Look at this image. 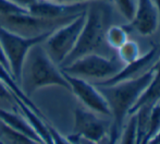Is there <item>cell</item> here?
I'll list each match as a JSON object with an SVG mask.
<instances>
[{
  "instance_id": "20",
  "label": "cell",
  "mask_w": 160,
  "mask_h": 144,
  "mask_svg": "<svg viewBox=\"0 0 160 144\" xmlns=\"http://www.w3.org/2000/svg\"><path fill=\"white\" fill-rule=\"evenodd\" d=\"M119 136H120V134L118 132H116L113 129H110L108 136H105L99 142H92V141L85 140V139L82 138H76V136H68L67 138L75 144H117L119 140Z\"/></svg>"
},
{
  "instance_id": "6",
  "label": "cell",
  "mask_w": 160,
  "mask_h": 144,
  "mask_svg": "<svg viewBox=\"0 0 160 144\" xmlns=\"http://www.w3.org/2000/svg\"><path fill=\"white\" fill-rule=\"evenodd\" d=\"M74 18H61V19H45L32 15L31 13H15V14L0 15V25L6 30L11 31L26 37H34L53 32L60 26L71 22Z\"/></svg>"
},
{
  "instance_id": "16",
  "label": "cell",
  "mask_w": 160,
  "mask_h": 144,
  "mask_svg": "<svg viewBox=\"0 0 160 144\" xmlns=\"http://www.w3.org/2000/svg\"><path fill=\"white\" fill-rule=\"evenodd\" d=\"M0 142L2 144H42L11 129L2 121H0Z\"/></svg>"
},
{
  "instance_id": "23",
  "label": "cell",
  "mask_w": 160,
  "mask_h": 144,
  "mask_svg": "<svg viewBox=\"0 0 160 144\" xmlns=\"http://www.w3.org/2000/svg\"><path fill=\"white\" fill-rule=\"evenodd\" d=\"M23 12H28V9L17 3H13L9 0H0V15L15 14V13Z\"/></svg>"
},
{
  "instance_id": "13",
  "label": "cell",
  "mask_w": 160,
  "mask_h": 144,
  "mask_svg": "<svg viewBox=\"0 0 160 144\" xmlns=\"http://www.w3.org/2000/svg\"><path fill=\"white\" fill-rule=\"evenodd\" d=\"M0 121H2L4 125L10 127L11 129L15 130V131L20 132V133L25 134V136H28V138L33 139V140L42 143L40 141V139L38 138L35 130L32 128V126L28 123L25 117L19 110H8L0 108Z\"/></svg>"
},
{
  "instance_id": "1",
  "label": "cell",
  "mask_w": 160,
  "mask_h": 144,
  "mask_svg": "<svg viewBox=\"0 0 160 144\" xmlns=\"http://www.w3.org/2000/svg\"><path fill=\"white\" fill-rule=\"evenodd\" d=\"M20 86L28 97L34 92L49 86H60L70 91L63 72L47 55L42 43L32 47L26 55L22 67Z\"/></svg>"
},
{
  "instance_id": "11",
  "label": "cell",
  "mask_w": 160,
  "mask_h": 144,
  "mask_svg": "<svg viewBox=\"0 0 160 144\" xmlns=\"http://www.w3.org/2000/svg\"><path fill=\"white\" fill-rule=\"evenodd\" d=\"M158 46H152L145 55L139 56L135 61L131 62V64H124L123 68L121 69L116 75L111 76V78L107 79V80L99 81V82L93 83L96 86H109V85L116 84L118 82H122L125 80H130V79L136 78V76L141 75L145 72V68H149L152 66V62L158 57Z\"/></svg>"
},
{
  "instance_id": "26",
  "label": "cell",
  "mask_w": 160,
  "mask_h": 144,
  "mask_svg": "<svg viewBox=\"0 0 160 144\" xmlns=\"http://www.w3.org/2000/svg\"><path fill=\"white\" fill-rule=\"evenodd\" d=\"M0 62H1V64H3V66L6 67V68L8 69L9 71H10V68H9V64H8V61H7V59H6V56H4L3 51H2L1 46H0ZM10 72H11V71H10Z\"/></svg>"
},
{
  "instance_id": "15",
  "label": "cell",
  "mask_w": 160,
  "mask_h": 144,
  "mask_svg": "<svg viewBox=\"0 0 160 144\" xmlns=\"http://www.w3.org/2000/svg\"><path fill=\"white\" fill-rule=\"evenodd\" d=\"M128 25H111L107 28L105 34V43L112 49H118L128 39Z\"/></svg>"
},
{
  "instance_id": "7",
  "label": "cell",
  "mask_w": 160,
  "mask_h": 144,
  "mask_svg": "<svg viewBox=\"0 0 160 144\" xmlns=\"http://www.w3.org/2000/svg\"><path fill=\"white\" fill-rule=\"evenodd\" d=\"M123 66L124 64L119 58H107L93 53L83 56L60 69L70 75L101 79L102 81L116 75Z\"/></svg>"
},
{
  "instance_id": "14",
  "label": "cell",
  "mask_w": 160,
  "mask_h": 144,
  "mask_svg": "<svg viewBox=\"0 0 160 144\" xmlns=\"http://www.w3.org/2000/svg\"><path fill=\"white\" fill-rule=\"evenodd\" d=\"M0 82L8 89V91H10V93H12V95L14 96V97H17V98H19L20 100H22L24 104L28 105L31 109L34 110L38 116H40L44 119H47L46 116L42 112V110L36 106V104H34L32 102L31 97H28V96L24 93L23 90H22L21 86H20V84L14 80L12 73H11V72L9 71L1 62H0Z\"/></svg>"
},
{
  "instance_id": "24",
  "label": "cell",
  "mask_w": 160,
  "mask_h": 144,
  "mask_svg": "<svg viewBox=\"0 0 160 144\" xmlns=\"http://www.w3.org/2000/svg\"><path fill=\"white\" fill-rule=\"evenodd\" d=\"M49 1L57 2V3L71 4V3H82V2H91V1H105V2H111V0H49Z\"/></svg>"
},
{
  "instance_id": "10",
  "label": "cell",
  "mask_w": 160,
  "mask_h": 144,
  "mask_svg": "<svg viewBox=\"0 0 160 144\" xmlns=\"http://www.w3.org/2000/svg\"><path fill=\"white\" fill-rule=\"evenodd\" d=\"M159 24V12L154 0H136L134 17L128 28L143 36H149L156 32Z\"/></svg>"
},
{
  "instance_id": "12",
  "label": "cell",
  "mask_w": 160,
  "mask_h": 144,
  "mask_svg": "<svg viewBox=\"0 0 160 144\" xmlns=\"http://www.w3.org/2000/svg\"><path fill=\"white\" fill-rule=\"evenodd\" d=\"M150 68L154 71V78L147 89L143 92V94L139 96L136 103L131 108L128 117L135 115V112L139 108L144 106H154L160 100V56L157 57L156 61L154 62L152 66H150Z\"/></svg>"
},
{
  "instance_id": "8",
  "label": "cell",
  "mask_w": 160,
  "mask_h": 144,
  "mask_svg": "<svg viewBox=\"0 0 160 144\" xmlns=\"http://www.w3.org/2000/svg\"><path fill=\"white\" fill-rule=\"evenodd\" d=\"M63 74L65 80L69 83L70 91L73 92V94L78 97V100L87 109L92 110L96 114L111 116V111H110L107 100L93 83H89L84 78L70 75L64 72Z\"/></svg>"
},
{
  "instance_id": "21",
  "label": "cell",
  "mask_w": 160,
  "mask_h": 144,
  "mask_svg": "<svg viewBox=\"0 0 160 144\" xmlns=\"http://www.w3.org/2000/svg\"><path fill=\"white\" fill-rule=\"evenodd\" d=\"M0 108L8 110H18L14 96L0 82Z\"/></svg>"
},
{
  "instance_id": "2",
  "label": "cell",
  "mask_w": 160,
  "mask_h": 144,
  "mask_svg": "<svg viewBox=\"0 0 160 144\" xmlns=\"http://www.w3.org/2000/svg\"><path fill=\"white\" fill-rule=\"evenodd\" d=\"M152 78L154 71L149 67L148 70L136 78L118 82L109 86L95 85L109 105L111 116L113 117V125L111 126V129H113L119 134L122 131L124 120L128 117L131 108L148 87Z\"/></svg>"
},
{
  "instance_id": "28",
  "label": "cell",
  "mask_w": 160,
  "mask_h": 144,
  "mask_svg": "<svg viewBox=\"0 0 160 144\" xmlns=\"http://www.w3.org/2000/svg\"><path fill=\"white\" fill-rule=\"evenodd\" d=\"M155 3L157 6V9H158V12H159V18H160V0H154Z\"/></svg>"
},
{
  "instance_id": "5",
  "label": "cell",
  "mask_w": 160,
  "mask_h": 144,
  "mask_svg": "<svg viewBox=\"0 0 160 144\" xmlns=\"http://www.w3.org/2000/svg\"><path fill=\"white\" fill-rule=\"evenodd\" d=\"M85 18L86 11L78 14L71 22L55 30L42 43V47L47 55L59 67L75 47L81 31L84 26Z\"/></svg>"
},
{
  "instance_id": "22",
  "label": "cell",
  "mask_w": 160,
  "mask_h": 144,
  "mask_svg": "<svg viewBox=\"0 0 160 144\" xmlns=\"http://www.w3.org/2000/svg\"><path fill=\"white\" fill-rule=\"evenodd\" d=\"M111 2H114L118 9L120 10L121 14L128 21L133 19L135 13V0H111Z\"/></svg>"
},
{
  "instance_id": "27",
  "label": "cell",
  "mask_w": 160,
  "mask_h": 144,
  "mask_svg": "<svg viewBox=\"0 0 160 144\" xmlns=\"http://www.w3.org/2000/svg\"><path fill=\"white\" fill-rule=\"evenodd\" d=\"M147 144H160V131L157 133V136H155L152 141H149Z\"/></svg>"
},
{
  "instance_id": "17",
  "label": "cell",
  "mask_w": 160,
  "mask_h": 144,
  "mask_svg": "<svg viewBox=\"0 0 160 144\" xmlns=\"http://www.w3.org/2000/svg\"><path fill=\"white\" fill-rule=\"evenodd\" d=\"M118 50V58L123 64H128L131 62L135 61L137 58L141 56L139 53V47L138 44L134 40L128 39L120 48L117 49Z\"/></svg>"
},
{
  "instance_id": "25",
  "label": "cell",
  "mask_w": 160,
  "mask_h": 144,
  "mask_svg": "<svg viewBox=\"0 0 160 144\" xmlns=\"http://www.w3.org/2000/svg\"><path fill=\"white\" fill-rule=\"evenodd\" d=\"M9 1L13 2V3H17V4H19V6L24 7V8L28 9V7L30 6V4H32L35 0H9Z\"/></svg>"
},
{
  "instance_id": "4",
  "label": "cell",
  "mask_w": 160,
  "mask_h": 144,
  "mask_svg": "<svg viewBox=\"0 0 160 144\" xmlns=\"http://www.w3.org/2000/svg\"><path fill=\"white\" fill-rule=\"evenodd\" d=\"M51 33L52 32L34 37H26L6 30L0 25V46L6 56L11 73L19 84L21 81L22 67L28 53L35 45L44 43Z\"/></svg>"
},
{
  "instance_id": "9",
  "label": "cell",
  "mask_w": 160,
  "mask_h": 144,
  "mask_svg": "<svg viewBox=\"0 0 160 144\" xmlns=\"http://www.w3.org/2000/svg\"><path fill=\"white\" fill-rule=\"evenodd\" d=\"M109 131L106 122L97 116L96 112L85 108H75L73 133L70 136L99 142L108 136Z\"/></svg>"
},
{
  "instance_id": "18",
  "label": "cell",
  "mask_w": 160,
  "mask_h": 144,
  "mask_svg": "<svg viewBox=\"0 0 160 144\" xmlns=\"http://www.w3.org/2000/svg\"><path fill=\"white\" fill-rule=\"evenodd\" d=\"M160 131V100L150 109L149 120H148V132L143 144H147L152 141Z\"/></svg>"
},
{
  "instance_id": "19",
  "label": "cell",
  "mask_w": 160,
  "mask_h": 144,
  "mask_svg": "<svg viewBox=\"0 0 160 144\" xmlns=\"http://www.w3.org/2000/svg\"><path fill=\"white\" fill-rule=\"evenodd\" d=\"M128 125L125 128H122V131L120 133V143L119 144H135L136 141V117L135 115L130 116Z\"/></svg>"
},
{
  "instance_id": "3",
  "label": "cell",
  "mask_w": 160,
  "mask_h": 144,
  "mask_svg": "<svg viewBox=\"0 0 160 144\" xmlns=\"http://www.w3.org/2000/svg\"><path fill=\"white\" fill-rule=\"evenodd\" d=\"M105 1H91L86 9V18L75 47L60 64V68L88 54L95 53L105 43V34L109 26L110 10Z\"/></svg>"
}]
</instances>
